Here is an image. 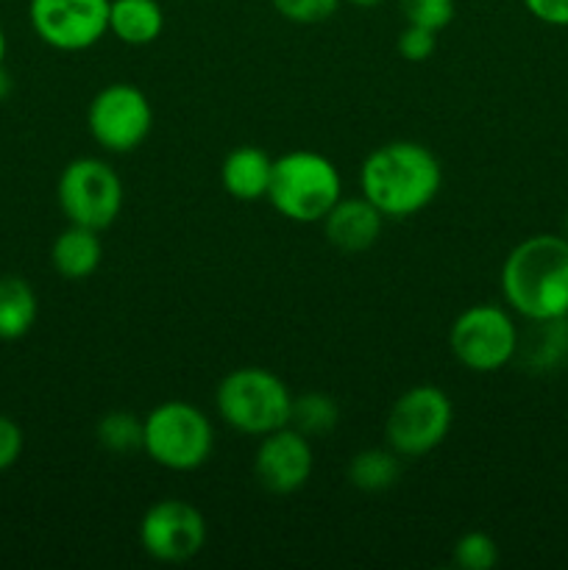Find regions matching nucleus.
I'll return each instance as SVG.
<instances>
[{
  "instance_id": "9",
  "label": "nucleus",
  "mask_w": 568,
  "mask_h": 570,
  "mask_svg": "<svg viewBox=\"0 0 568 570\" xmlns=\"http://www.w3.org/2000/svg\"><path fill=\"white\" fill-rule=\"evenodd\" d=\"M89 137L109 154H131L154 128V106L148 95L128 81L106 83L87 106Z\"/></svg>"
},
{
  "instance_id": "28",
  "label": "nucleus",
  "mask_w": 568,
  "mask_h": 570,
  "mask_svg": "<svg viewBox=\"0 0 568 570\" xmlns=\"http://www.w3.org/2000/svg\"><path fill=\"white\" fill-rule=\"evenodd\" d=\"M11 87H14V83H11V76H9V70H6V65L0 67V100H6L11 95Z\"/></svg>"
},
{
  "instance_id": "15",
  "label": "nucleus",
  "mask_w": 568,
  "mask_h": 570,
  "mask_svg": "<svg viewBox=\"0 0 568 570\" xmlns=\"http://www.w3.org/2000/svg\"><path fill=\"white\" fill-rule=\"evenodd\" d=\"M100 262H104V239L95 228L70 223L50 245V265L67 282H84L98 271Z\"/></svg>"
},
{
  "instance_id": "7",
  "label": "nucleus",
  "mask_w": 568,
  "mask_h": 570,
  "mask_svg": "<svg viewBox=\"0 0 568 570\" xmlns=\"http://www.w3.org/2000/svg\"><path fill=\"white\" fill-rule=\"evenodd\" d=\"M516 321L499 304H473L454 317L449 328V348L454 360L471 373H496L518 354Z\"/></svg>"
},
{
  "instance_id": "24",
  "label": "nucleus",
  "mask_w": 568,
  "mask_h": 570,
  "mask_svg": "<svg viewBox=\"0 0 568 570\" xmlns=\"http://www.w3.org/2000/svg\"><path fill=\"white\" fill-rule=\"evenodd\" d=\"M278 17L295 26H317L334 17L343 0H271Z\"/></svg>"
},
{
  "instance_id": "26",
  "label": "nucleus",
  "mask_w": 568,
  "mask_h": 570,
  "mask_svg": "<svg viewBox=\"0 0 568 570\" xmlns=\"http://www.w3.org/2000/svg\"><path fill=\"white\" fill-rule=\"evenodd\" d=\"M26 449V434H22L20 423L9 415H0V473L17 465Z\"/></svg>"
},
{
  "instance_id": "27",
  "label": "nucleus",
  "mask_w": 568,
  "mask_h": 570,
  "mask_svg": "<svg viewBox=\"0 0 568 570\" xmlns=\"http://www.w3.org/2000/svg\"><path fill=\"white\" fill-rule=\"evenodd\" d=\"M535 20L555 28H568V0H521Z\"/></svg>"
},
{
  "instance_id": "22",
  "label": "nucleus",
  "mask_w": 568,
  "mask_h": 570,
  "mask_svg": "<svg viewBox=\"0 0 568 570\" xmlns=\"http://www.w3.org/2000/svg\"><path fill=\"white\" fill-rule=\"evenodd\" d=\"M451 562L462 570H493L499 566V546L484 532H466L451 549Z\"/></svg>"
},
{
  "instance_id": "1",
  "label": "nucleus",
  "mask_w": 568,
  "mask_h": 570,
  "mask_svg": "<svg viewBox=\"0 0 568 570\" xmlns=\"http://www.w3.org/2000/svg\"><path fill=\"white\" fill-rule=\"evenodd\" d=\"M443 187L440 159L421 142L393 139L365 156L360 167V195L384 220H407L427 209Z\"/></svg>"
},
{
  "instance_id": "4",
  "label": "nucleus",
  "mask_w": 568,
  "mask_h": 570,
  "mask_svg": "<svg viewBox=\"0 0 568 570\" xmlns=\"http://www.w3.org/2000/svg\"><path fill=\"white\" fill-rule=\"evenodd\" d=\"M215 410L234 432L245 438H265L290 423L293 393L284 379L267 367H237L217 384Z\"/></svg>"
},
{
  "instance_id": "14",
  "label": "nucleus",
  "mask_w": 568,
  "mask_h": 570,
  "mask_svg": "<svg viewBox=\"0 0 568 570\" xmlns=\"http://www.w3.org/2000/svg\"><path fill=\"white\" fill-rule=\"evenodd\" d=\"M273 159L256 145H239L228 150L221 165V184L234 200L254 204V200L267 198L271 187Z\"/></svg>"
},
{
  "instance_id": "6",
  "label": "nucleus",
  "mask_w": 568,
  "mask_h": 570,
  "mask_svg": "<svg viewBox=\"0 0 568 570\" xmlns=\"http://www.w3.org/2000/svg\"><path fill=\"white\" fill-rule=\"evenodd\" d=\"M454 404L438 384H415L404 390L384 417V445L401 460L432 454L451 432Z\"/></svg>"
},
{
  "instance_id": "16",
  "label": "nucleus",
  "mask_w": 568,
  "mask_h": 570,
  "mask_svg": "<svg viewBox=\"0 0 568 570\" xmlns=\"http://www.w3.org/2000/svg\"><path fill=\"white\" fill-rule=\"evenodd\" d=\"M165 31V11L159 0H111L109 33L123 45L145 48Z\"/></svg>"
},
{
  "instance_id": "21",
  "label": "nucleus",
  "mask_w": 568,
  "mask_h": 570,
  "mask_svg": "<svg viewBox=\"0 0 568 570\" xmlns=\"http://www.w3.org/2000/svg\"><path fill=\"white\" fill-rule=\"evenodd\" d=\"M98 445L109 454H137L143 451V417L134 412H106L95 426Z\"/></svg>"
},
{
  "instance_id": "20",
  "label": "nucleus",
  "mask_w": 568,
  "mask_h": 570,
  "mask_svg": "<svg viewBox=\"0 0 568 570\" xmlns=\"http://www.w3.org/2000/svg\"><path fill=\"white\" fill-rule=\"evenodd\" d=\"M340 421V410L329 395L323 393H306L295 399L293 410H290V426L298 429L306 438H323V434L334 432Z\"/></svg>"
},
{
  "instance_id": "5",
  "label": "nucleus",
  "mask_w": 568,
  "mask_h": 570,
  "mask_svg": "<svg viewBox=\"0 0 568 570\" xmlns=\"http://www.w3.org/2000/svg\"><path fill=\"white\" fill-rule=\"evenodd\" d=\"M143 451L165 471H198L215 451V426L198 406L165 401L143 417Z\"/></svg>"
},
{
  "instance_id": "12",
  "label": "nucleus",
  "mask_w": 568,
  "mask_h": 570,
  "mask_svg": "<svg viewBox=\"0 0 568 570\" xmlns=\"http://www.w3.org/2000/svg\"><path fill=\"white\" fill-rule=\"evenodd\" d=\"M315 468V454L306 434L287 426L259 438L254 454V476L267 493L290 495L306 488Z\"/></svg>"
},
{
  "instance_id": "17",
  "label": "nucleus",
  "mask_w": 568,
  "mask_h": 570,
  "mask_svg": "<svg viewBox=\"0 0 568 570\" xmlns=\"http://www.w3.org/2000/svg\"><path fill=\"white\" fill-rule=\"evenodd\" d=\"M39 315V298L22 276H0V340H22Z\"/></svg>"
},
{
  "instance_id": "18",
  "label": "nucleus",
  "mask_w": 568,
  "mask_h": 570,
  "mask_svg": "<svg viewBox=\"0 0 568 570\" xmlns=\"http://www.w3.org/2000/svg\"><path fill=\"white\" fill-rule=\"evenodd\" d=\"M523 356V365L532 371H557L568 365V315L555 321L532 323V337L529 343H518V354Z\"/></svg>"
},
{
  "instance_id": "30",
  "label": "nucleus",
  "mask_w": 568,
  "mask_h": 570,
  "mask_svg": "<svg viewBox=\"0 0 568 570\" xmlns=\"http://www.w3.org/2000/svg\"><path fill=\"white\" fill-rule=\"evenodd\" d=\"M6 48H9V45H6V31L3 26H0V67L6 65Z\"/></svg>"
},
{
  "instance_id": "2",
  "label": "nucleus",
  "mask_w": 568,
  "mask_h": 570,
  "mask_svg": "<svg viewBox=\"0 0 568 570\" xmlns=\"http://www.w3.org/2000/svg\"><path fill=\"white\" fill-rule=\"evenodd\" d=\"M501 298L523 321L568 315V243L560 234H535L518 243L501 265Z\"/></svg>"
},
{
  "instance_id": "3",
  "label": "nucleus",
  "mask_w": 568,
  "mask_h": 570,
  "mask_svg": "<svg viewBox=\"0 0 568 570\" xmlns=\"http://www.w3.org/2000/svg\"><path fill=\"white\" fill-rule=\"evenodd\" d=\"M343 198V178L337 165L317 150H287L273 159L267 200L293 223H321Z\"/></svg>"
},
{
  "instance_id": "19",
  "label": "nucleus",
  "mask_w": 568,
  "mask_h": 570,
  "mask_svg": "<svg viewBox=\"0 0 568 570\" xmlns=\"http://www.w3.org/2000/svg\"><path fill=\"white\" fill-rule=\"evenodd\" d=\"M345 476H349L351 488L362 490V493H384L399 482L401 456L388 445L384 449H365L354 454Z\"/></svg>"
},
{
  "instance_id": "8",
  "label": "nucleus",
  "mask_w": 568,
  "mask_h": 570,
  "mask_svg": "<svg viewBox=\"0 0 568 570\" xmlns=\"http://www.w3.org/2000/svg\"><path fill=\"white\" fill-rule=\"evenodd\" d=\"M123 181L109 161L98 156L72 159L56 184V200L67 223L104 232L123 212Z\"/></svg>"
},
{
  "instance_id": "29",
  "label": "nucleus",
  "mask_w": 568,
  "mask_h": 570,
  "mask_svg": "<svg viewBox=\"0 0 568 570\" xmlns=\"http://www.w3.org/2000/svg\"><path fill=\"white\" fill-rule=\"evenodd\" d=\"M345 3L356 6V9H376V6H382L384 0H345Z\"/></svg>"
},
{
  "instance_id": "23",
  "label": "nucleus",
  "mask_w": 568,
  "mask_h": 570,
  "mask_svg": "<svg viewBox=\"0 0 568 570\" xmlns=\"http://www.w3.org/2000/svg\"><path fill=\"white\" fill-rule=\"evenodd\" d=\"M410 26L432 28V31H443L457 14V0H395Z\"/></svg>"
},
{
  "instance_id": "13",
  "label": "nucleus",
  "mask_w": 568,
  "mask_h": 570,
  "mask_svg": "<svg viewBox=\"0 0 568 570\" xmlns=\"http://www.w3.org/2000/svg\"><path fill=\"white\" fill-rule=\"evenodd\" d=\"M321 226L326 243L340 254H362L382 237L384 215L365 195H356V198H340L323 217Z\"/></svg>"
},
{
  "instance_id": "31",
  "label": "nucleus",
  "mask_w": 568,
  "mask_h": 570,
  "mask_svg": "<svg viewBox=\"0 0 568 570\" xmlns=\"http://www.w3.org/2000/svg\"><path fill=\"white\" fill-rule=\"evenodd\" d=\"M562 237H566V243H568V220H566V234H562Z\"/></svg>"
},
{
  "instance_id": "10",
  "label": "nucleus",
  "mask_w": 568,
  "mask_h": 570,
  "mask_svg": "<svg viewBox=\"0 0 568 570\" xmlns=\"http://www.w3.org/2000/svg\"><path fill=\"white\" fill-rule=\"evenodd\" d=\"M109 3L111 0H28V22L48 48L81 53L109 33Z\"/></svg>"
},
{
  "instance_id": "11",
  "label": "nucleus",
  "mask_w": 568,
  "mask_h": 570,
  "mask_svg": "<svg viewBox=\"0 0 568 570\" xmlns=\"http://www.w3.org/2000/svg\"><path fill=\"white\" fill-rule=\"evenodd\" d=\"M139 546L165 566H182L206 546V521L198 507L184 499H161L145 510L139 521Z\"/></svg>"
},
{
  "instance_id": "25",
  "label": "nucleus",
  "mask_w": 568,
  "mask_h": 570,
  "mask_svg": "<svg viewBox=\"0 0 568 570\" xmlns=\"http://www.w3.org/2000/svg\"><path fill=\"white\" fill-rule=\"evenodd\" d=\"M399 53L404 56L412 65H421V61L432 59V53L438 50V31L423 26H410L407 22L404 31L399 33V42H395Z\"/></svg>"
}]
</instances>
